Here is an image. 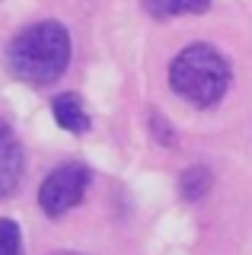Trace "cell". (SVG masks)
<instances>
[{"instance_id":"obj_1","label":"cell","mask_w":252,"mask_h":255,"mask_svg":"<svg viewBox=\"0 0 252 255\" xmlns=\"http://www.w3.org/2000/svg\"><path fill=\"white\" fill-rule=\"evenodd\" d=\"M70 35L61 22H35L22 29L6 48V67L32 86H48L67 70Z\"/></svg>"},{"instance_id":"obj_2","label":"cell","mask_w":252,"mask_h":255,"mask_svg":"<svg viewBox=\"0 0 252 255\" xmlns=\"http://www.w3.org/2000/svg\"><path fill=\"white\" fill-rule=\"evenodd\" d=\"M169 86L198 109H211L230 86V64L211 45H188L169 64Z\"/></svg>"},{"instance_id":"obj_3","label":"cell","mask_w":252,"mask_h":255,"mask_svg":"<svg viewBox=\"0 0 252 255\" xmlns=\"http://www.w3.org/2000/svg\"><path fill=\"white\" fill-rule=\"evenodd\" d=\"M86 185H90V169L83 163H64L45 175L42 188H38V204L48 217H61L83 201Z\"/></svg>"},{"instance_id":"obj_4","label":"cell","mask_w":252,"mask_h":255,"mask_svg":"<svg viewBox=\"0 0 252 255\" xmlns=\"http://www.w3.org/2000/svg\"><path fill=\"white\" fill-rule=\"evenodd\" d=\"M22 179V147L13 128L0 118V198L13 195Z\"/></svg>"},{"instance_id":"obj_5","label":"cell","mask_w":252,"mask_h":255,"mask_svg":"<svg viewBox=\"0 0 252 255\" xmlns=\"http://www.w3.org/2000/svg\"><path fill=\"white\" fill-rule=\"evenodd\" d=\"M51 115H54V122L64 128V131H70V134L90 131V115H86V109H83V102H80V96H77V93H61V96H54Z\"/></svg>"},{"instance_id":"obj_6","label":"cell","mask_w":252,"mask_h":255,"mask_svg":"<svg viewBox=\"0 0 252 255\" xmlns=\"http://www.w3.org/2000/svg\"><path fill=\"white\" fill-rule=\"evenodd\" d=\"M147 13L156 19H172V16H188V13H204L211 0H144Z\"/></svg>"},{"instance_id":"obj_7","label":"cell","mask_w":252,"mask_h":255,"mask_svg":"<svg viewBox=\"0 0 252 255\" xmlns=\"http://www.w3.org/2000/svg\"><path fill=\"white\" fill-rule=\"evenodd\" d=\"M211 188V172L204 169V166H192V169L182 172V179H179V195L185 198V201H198V198L208 195Z\"/></svg>"},{"instance_id":"obj_8","label":"cell","mask_w":252,"mask_h":255,"mask_svg":"<svg viewBox=\"0 0 252 255\" xmlns=\"http://www.w3.org/2000/svg\"><path fill=\"white\" fill-rule=\"evenodd\" d=\"M0 255H22V233L6 217H0Z\"/></svg>"},{"instance_id":"obj_9","label":"cell","mask_w":252,"mask_h":255,"mask_svg":"<svg viewBox=\"0 0 252 255\" xmlns=\"http://www.w3.org/2000/svg\"><path fill=\"white\" fill-rule=\"evenodd\" d=\"M150 128H153V137H160L163 143H172V131L166 128L163 115H153V118H150Z\"/></svg>"},{"instance_id":"obj_10","label":"cell","mask_w":252,"mask_h":255,"mask_svg":"<svg viewBox=\"0 0 252 255\" xmlns=\"http://www.w3.org/2000/svg\"><path fill=\"white\" fill-rule=\"evenodd\" d=\"M54 255H80V252H54Z\"/></svg>"}]
</instances>
